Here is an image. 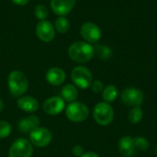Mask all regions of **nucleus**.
<instances>
[{
	"label": "nucleus",
	"instance_id": "obj_1",
	"mask_svg": "<svg viewBox=\"0 0 157 157\" xmlns=\"http://www.w3.org/2000/svg\"><path fill=\"white\" fill-rule=\"evenodd\" d=\"M94 54V47L86 41H75L68 48V55L70 59L77 63H86L89 62Z\"/></svg>",
	"mask_w": 157,
	"mask_h": 157
},
{
	"label": "nucleus",
	"instance_id": "obj_2",
	"mask_svg": "<svg viewBox=\"0 0 157 157\" xmlns=\"http://www.w3.org/2000/svg\"><path fill=\"white\" fill-rule=\"evenodd\" d=\"M7 86L10 94L14 98H19L24 95L29 88V80L21 71H12L7 77Z\"/></svg>",
	"mask_w": 157,
	"mask_h": 157
},
{
	"label": "nucleus",
	"instance_id": "obj_3",
	"mask_svg": "<svg viewBox=\"0 0 157 157\" xmlns=\"http://www.w3.org/2000/svg\"><path fill=\"white\" fill-rule=\"evenodd\" d=\"M93 117L95 121L102 126L110 124L114 118V110L107 102L98 103L93 109Z\"/></svg>",
	"mask_w": 157,
	"mask_h": 157
},
{
	"label": "nucleus",
	"instance_id": "obj_4",
	"mask_svg": "<svg viewBox=\"0 0 157 157\" xmlns=\"http://www.w3.org/2000/svg\"><path fill=\"white\" fill-rule=\"evenodd\" d=\"M65 115L72 122H82L88 118L89 109L84 103L74 101L65 108Z\"/></svg>",
	"mask_w": 157,
	"mask_h": 157
},
{
	"label": "nucleus",
	"instance_id": "obj_5",
	"mask_svg": "<svg viewBox=\"0 0 157 157\" xmlns=\"http://www.w3.org/2000/svg\"><path fill=\"white\" fill-rule=\"evenodd\" d=\"M71 79L75 86L86 89L88 88L92 82L93 77L91 72L85 66H76L71 72Z\"/></svg>",
	"mask_w": 157,
	"mask_h": 157
},
{
	"label": "nucleus",
	"instance_id": "obj_6",
	"mask_svg": "<svg viewBox=\"0 0 157 157\" xmlns=\"http://www.w3.org/2000/svg\"><path fill=\"white\" fill-rule=\"evenodd\" d=\"M32 154V144L29 140L25 138H19L16 140L8 151L9 157H31Z\"/></svg>",
	"mask_w": 157,
	"mask_h": 157
},
{
	"label": "nucleus",
	"instance_id": "obj_7",
	"mask_svg": "<svg viewBox=\"0 0 157 157\" xmlns=\"http://www.w3.org/2000/svg\"><path fill=\"white\" fill-rule=\"evenodd\" d=\"M52 132L44 127H37L29 132V142L32 145L41 148L45 147L52 142Z\"/></svg>",
	"mask_w": 157,
	"mask_h": 157
},
{
	"label": "nucleus",
	"instance_id": "obj_8",
	"mask_svg": "<svg viewBox=\"0 0 157 157\" xmlns=\"http://www.w3.org/2000/svg\"><path fill=\"white\" fill-rule=\"evenodd\" d=\"M35 33L41 41L51 42L55 37V29L49 20H40L36 25Z\"/></svg>",
	"mask_w": 157,
	"mask_h": 157
},
{
	"label": "nucleus",
	"instance_id": "obj_9",
	"mask_svg": "<svg viewBox=\"0 0 157 157\" xmlns=\"http://www.w3.org/2000/svg\"><path fill=\"white\" fill-rule=\"evenodd\" d=\"M80 34L88 43H96L101 38V29L93 22H86L81 26Z\"/></svg>",
	"mask_w": 157,
	"mask_h": 157
},
{
	"label": "nucleus",
	"instance_id": "obj_10",
	"mask_svg": "<svg viewBox=\"0 0 157 157\" xmlns=\"http://www.w3.org/2000/svg\"><path fill=\"white\" fill-rule=\"evenodd\" d=\"M121 101L131 107H140L144 102V94L143 92L134 87H129L122 91L121 93Z\"/></svg>",
	"mask_w": 157,
	"mask_h": 157
},
{
	"label": "nucleus",
	"instance_id": "obj_11",
	"mask_svg": "<svg viewBox=\"0 0 157 157\" xmlns=\"http://www.w3.org/2000/svg\"><path fill=\"white\" fill-rule=\"evenodd\" d=\"M42 109L46 114L55 116L65 109V101L60 97H52L43 102Z\"/></svg>",
	"mask_w": 157,
	"mask_h": 157
},
{
	"label": "nucleus",
	"instance_id": "obj_12",
	"mask_svg": "<svg viewBox=\"0 0 157 157\" xmlns=\"http://www.w3.org/2000/svg\"><path fill=\"white\" fill-rule=\"evenodd\" d=\"M75 0H51L50 6L52 12L59 17H65L75 7Z\"/></svg>",
	"mask_w": 157,
	"mask_h": 157
},
{
	"label": "nucleus",
	"instance_id": "obj_13",
	"mask_svg": "<svg viewBox=\"0 0 157 157\" xmlns=\"http://www.w3.org/2000/svg\"><path fill=\"white\" fill-rule=\"evenodd\" d=\"M119 151L123 157H132L136 154L134 138L131 136H123L119 141Z\"/></svg>",
	"mask_w": 157,
	"mask_h": 157
},
{
	"label": "nucleus",
	"instance_id": "obj_14",
	"mask_svg": "<svg viewBox=\"0 0 157 157\" xmlns=\"http://www.w3.org/2000/svg\"><path fill=\"white\" fill-rule=\"evenodd\" d=\"M66 79L65 72L60 67H52L46 73V80L47 82L54 86H61L64 83Z\"/></svg>",
	"mask_w": 157,
	"mask_h": 157
},
{
	"label": "nucleus",
	"instance_id": "obj_15",
	"mask_svg": "<svg viewBox=\"0 0 157 157\" xmlns=\"http://www.w3.org/2000/svg\"><path fill=\"white\" fill-rule=\"evenodd\" d=\"M17 105L21 110L29 113H33L39 109V102L36 98L30 96L19 97L17 100Z\"/></svg>",
	"mask_w": 157,
	"mask_h": 157
},
{
	"label": "nucleus",
	"instance_id": "obj_16",
	"mask_svg": "<svg viewBox=\"0 0 157 157\" xmlns=\"http://www.w3.org/2000/svg\"><path fill=\"white\" fill-rule=\"evenodd\" d=\"M40 125V119L35 115H30L29 117L23 118L18 121L17 128L20 132L23 133H29L32 130L39 127Z\"/></svg>",
	"mask_w": 157,
	"mask_h": 157
},
{
	"label": "nucleus",
	"instance_id": "obj_17",
	"mask_svg": "<svg viewBox=\"0 0 157 157\" xmlns=\"http://www.w3.org/2000/svg\"><path fill=\"white\" fill-rule=\"evenodd\" d=\"M61 94H62V98L64 101L72 103L77 98L78 90H77V88H76V86L75 85L67 84L62 88Z\"/></svg>",
	"mask_w": 157,
	"mask_h": 157
},
{
	"label": "nucleus",
	"instance_id": "obj_18",
	"mask_svg": "<svg viewBox=\"0 0 157 157\" xmlns=\"http://www.w3.org/2000/svg\"><path fill=\"white\" fill-rule=\"evenodd\" d=\"M118 94L119 93H118L117 87L110 85V86H108L107 87L104 88V90L102 92V98H103L105 102L110 103V102H113L117 98Z\"/></svg>",
	"mask_w": 157,
	"mask_h": 157
},
{
	"label": "nucleus",
	"instance_id": "obj_19",
	"mask_svg": "<svg viewBox=\"0 0 157 157\" xmlns=\"http://www.w3.org/2000/svg\"><path fill=\"white\" fill-rule=\"evenodd\" d=\"M54 29L57 32L61 34L66 33L70 29V22L65 17H59L55 20Z\"/></svg>",
	"mask_w": 157,
	"mask_h": 157
},
{
	"label": "nucleus",
	"instance_id": "obj_20",
	"mask_svg": "<svg viewBox=\"0 0 157 157\" xmlns=\"http://www.w3.org/2000/svg\"><path fill=\"white\" fill-rule=\"evenodd\" d=\"M144 117V112L140 107H133L128 115L129 121L132 124H138Z\"/></svg>",
	"mask_w": 157,
	"mask_h": 157
},
{
	"label": "nucleus",
	"instance_id": "obj_21",
	"mask_svg": "<svg viewBox=\"0 0 157 157\" xmlns=\"http://www.w3.org/2000/svg\"><path fill=\"white\" fill-rule=\"evenodd\" d=\"M94 49H95V52H97L98 56L102 60L109 59L112 54L111 49L108 46H105V45H98Z\"/></svg>",
	"mask_w": 157,
	"mask_h": 157
},
{
	"label": "nucleus",
	"instance_id": "obj_22",
	"mask_svg": "<svg viewBox=\"0 0 157 157\" xmlns=\"http://www.w3.org/2000/svg\"><path fill=\"white\" fill-rule=\"evenodd\" d=\"M49 15L48 8L44 5H38L34 8V16L40 20H45Z\"/></svg>",
	"mask_w": 157,
	"mask_h": 157
},
{
	"label": "nucleus",
	"instance_id": "obj_23",
	"mask_svg": "<svg viewBox=\"0 0 157 157\" xmlns=\"http://www.w3.org/2000/svg\"><path fill=\"white\" fill-rule=\"evenodd\" d=\"M11 125L5 121H0V139H5L8 137L11 133Z\"/></svg>",
	"mask_w": 157,
	"mask_h": 157
},
{
	"label": "nucleus",
	"instance_id": "obj_24",
	"mask_svg": "<svg viewBox=\"0 0 157 157\" xmlns=\"http://www.w3.org/2000/svg\"><path fill=\"white\" fill-rule=\"evenodd\" d=\"M134 144H135V147L138 151H146L150 145L148 140L144 137L134 138Z\"/></svg>",
	"mask_w": 157,
	"mask_h": 157
},
{
	"label": "nucleus",
	"instance_id": "obj_25",
	"mask_svg": "<svg viewBox=\"0 0 157 157\" xmlns=\"http://www.w3.org/2000/svg\"><path fill=\"white\" fill-rule=\"evenodd\" d=\"M90 86H91L92 91L95 93H100V92H103V90H104V85L99 80L93 81Z\"/></svg>",
	"mask_w": 157,
	"mask_h": 157
},
{
	"label": "nucleus",
	"instance_id": "obj_26",
	"mask_svg": "<svg viewBox=\"0 0 157 157\" xmlns=\"http://www.w3.org/2000/svg\"><path fill=\"white\" fill-rule=\"evenodd\" d=\"M72 153L75 156L81 157L85 153H84V148L81 145H75L72 149Z\"/></svg>",
	"mask_w": 157,
	"mask_h": 157
},
{
	"label": "nucleus",
	"instance_id": "obj_27",
	"mask_svg": "<svg viewBox=\"0 0 157 157\" xmlns=\"http://www.w3.org/2000/svg\"><path fill=\"white\" fill-rule=\"evenodd\" d=\"M15 5H17V6H26L29 2V0H11Z\"/></svg>",
	"mask_w": 157,
	"mask_h": 157
},
{
	"label": "nucleus",
	"instance_id": "obj_28",
	"mask_svg": "<svg viewBox=\"0 0 157 157\" xmlns=\"http://www.w3.org/2000/svg\"><path fill=\"white\" fill-rule=\"evenodd\" d=\"M81 157H100L98 154L94 153V152H87V153H85Z\"/></svg>",
	"mask_w": 157,
	"mask_h": 157
},
{
	"label": "nucleus",
	"instance_id": "obj_29",
	"mask_svg": "<svg viewBox=\"0 0 157 157\" xmlns=\"http://www.w3.org/2000/svg\"><path fill=\"white\" fill-rule=\"evenodd\" d=\"M3 109H4V102H3V100L0 98V112L3 110Z\"/></svg>",
	"mask_w": 157,
	"mask_h": 157
},
{
	"label": "nucleus",
	"instance_id": "obj_30",
	"mask_svg": "<svg viewBox=\"0 0 157 157\" xmlns=\"http://www.w3.org/2000/svg\"><path fill=\"white\" fill-rule=\"evenodd\" d=\"M156 153H157V146H156Z\"/></svg>",
	"mask_w": 157,
	"mask_h": 157
}]
</instances>
